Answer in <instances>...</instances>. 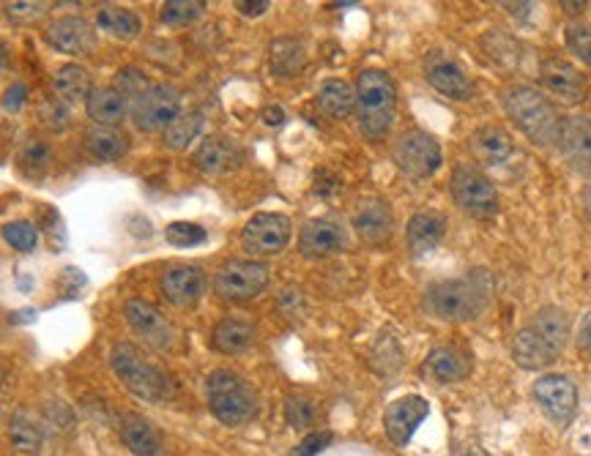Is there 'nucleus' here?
Wrapping results in <instances>:
<instances>
[{
    "label": "nucleus",
    "mask_w": 591,
    "mask_h": 456,
    "mask_svg": "<svg viewBox=\"0 0 591 456\" xmlns=\"http://www.w3.org/2000/svg\"><path fill=\"white\" fill-rule=\"evenodd\" d=\"M493 282L491 273L476 268L458 279H443L430 284L425 293L422 306L433 321L441 323H471L491 304Z\"/></svg>",
    "instance_id": "1"
},
{
    "label": "nucleus",
    "mask_w": 591,
    "mask_h": 456,
    "mask_svg": "<svg viewBox=\"0 0 591 456\" xmlns=\"http://www.w3.org/2000/svg\"><path fill=\"white\" fill-rule=\"evenodd\" d=\"M502 107L509 121H513L515 127L520 129V134L528 137L534 145H554L561 116L554 101H550L542 90L531 88V85H509V88L502 90Z\"/></svg>",
    "instance_id": "2"
},
{
    "label": "nucleus",
    "mask_w": 591,
    "mask_h": 456,
    "mask_svg": "<svg viewBox=\"0 0 591 456\" xmlns=\"http://www.w3.org/2000/svg\"><path fill=\"white\" fill-rule=\"evenodd\" d=\"M356 121L367 140L389 134L397 116V88L380 68H365L356 79Z\"/></svg>",
    "instance_id": "3"
},
{
    "label": "nucleus",
    "mask_w": 591,
    "mask_h": 456,
    "mask_svg": "<svg viewBox=\"0 0 591 456\" xmlns=\"http://www.w3.org/2000/svg\"><path fill=\"white\" fill-rule=\"evenodd\" d=\"M110 363L116 369L118 380L127 386L135 397L146 399V402H164L173 393V380L146 358V352L140 347H135L132 341H118L110 352Z\"/></svg>",
    "instance_id": "4"
},
{
    "label": "nucleus",
    "mask_w": 591,
    "mask_h": 456,
    "mask_svg": "<svg viewBox=\"0 0 591 456\" xmlns=\"http://www.w3.org/2000/svg\"><path fill=\"white\" fill-rule=\"evenodd\" d=\"M208 408L225 426H244L258 415V397L252 386L230 369H217L206 380Z\"/></svg>",
    "instance_id": "5"
},
{
    "label": "nucleus",
    "mask_w": 591,
    "mask_h": 456,
    "mask_svg": "<svg viewBox=\"0 0 591 456\" xmlns=\"http://www.w3.org/2000/svg\"><path fill=\"white\" fill-rule=\"evenodd\" d=\"M391 159H395V167L406 178L428 181L439 173L443 151L433 134L422 129H408L397 137L395 148H391Z\"/></svg>",
    "instance_id": "6"
},
{
    "label": "nucleus",
    "mask_w": 591,
    "mask_h": 456,
    "mask_svg": "<svg viewBox=\"0 0 591 456\" xmlns=\"http://www.w3.org/2000/svg\"><path fill=\"white\" fill-rule=\"evenodd\" d=\"M271 282L269 265L260 260H230L219 268L214 276V293L222 301L230 304H244V301L258 298L266 293Z\"/></svg>",
    "instance_id": "7"
},
{
    "label": "nucleus",
    "mask_w": 591,
    "mask_h": 456,
    "mask_svg": "<svg viewBox=\"0 0 591 456\" xmlns=\"http://www.w3.org/2000/svg\"><path fill=\"white\" fill-rule=\"evenodd\" d=\"M449 195L454 205L474 219H493L498 214V192L485 173L474 167H458L449 178Z\"/></svg>",
    "instance_id": "8"
},
{
    "label": "nucleus",
    "mask_w": 591,
    "mask_h": 456,
    "mask_svg": "<svg viewBox=\"0 0 591 456\" xmlns=\"http://www.w3.org/2000/svg\"><path fill=\"white\" fill-rule=\"evenodd\" d=\"M291 236L293 225L286 214L264 210V214H255L252 219L244 225L241 243L255 258H271V254L286 252L288 243H291Z\"/></svg>",
    "instance_id": "9"
},
{
    "label": "nucleus",
    "mask_w": 591,
    "mask_h": 456,
    "mask_svg": "<svg viewBox=\"0 0 591 456\" xmlns=\"http://www.w3.org/2000/svg\"><path fill=\"white\" fill-rule=\"evenodd\" d=\"M534 402L539 404L550 424L565 430L578 413V386L567 374H542L534 383Z\"/></svg>",
    "instance_id": "10"
},
{
    "label": "nucleus",
    "mask_w": 591,
    "mask_h": 456,
    "mask_svg": "<svg viewBox=\"0 0 591 456\" xmlns=\"http://www.w3.org/2000/svg\"><path fill=\"white\" fill-rule=\"evenodd\" d=\"M425 77L441 96L452 101H471L476 96V85L469 68L443 50H430L425 58Z\"/></svg>",
    "instance_id": "11"
},
{
    "label": "nucleus",
    "mask_w": 591,
    "mask_h": 456,
    "mask_svg": "<svg viewBox=\"0 0 591 456\" xmlns=\"http://www.w3.org/2000/svg\"><path fill=\"white\" fill-rule=\"evenodd\" d=\"M132 116L138 129L159 131L168 129L181 116V96L173 85H151L143 96L132 105Z\"/></svg>",
    "instance_id": "12"
},
{
    "label": "nucleus",
    "mask_w": 591,
    "mask_h": 456,
    "mask_svg": "<svg viewBox=\"0 0 591 456\" xmlns=\"http://www.w3.org/2000/svg\"><path fill=\"white\" fill-rule=\"evenodd\" d=\"M539 85L548 96L565 101V105H583L589 96V79L570 61L548 58L539 66Z\"/></svg>",
    "instance_id": "13"
},
{
    "label": "nucleus",
    "mask_w": 591,
    "mask_h": 456,
    "mask_svg": "<svg viewBox=\"0 0 591 456\" xmlns=\"http://www.w3.org/2000/svg\"><path fill=\"white\" fill-rule=\"evenodd\" d=\"M428 413H430L428 399L419 397V393H408V397L395 399L384 413V430L386 437L391 441V446L397 448L408 446L411 437L417 435L419 426L425 424Z\"/></svg>",
    "instance_id": "14"
},
{
    "label": "nucleus",
    "mask_w": 591,
    "mask_h": 456,
    "mask_svg": "<svg viewBox=\"0 0 591 456\" xmlns=\"http://www.w3.org/2000/svg\"><path fill=\"white\" fill-rule=\"evenodd\" d=\"M554 145L576 173L591 175V118L561 116Z\"/></svg>",
    "instance_id": "15"
},
{
    "label": "nucleus",
    "mask_w": 591,
    "mask_h": 456,
    "mask_svg": "<svg viewBox=\"0 0 591 456\" xmlns=\"http://www.w3.org/2000/svg\"><path fill=\"white\" fill-rule=\"evenodd\" d=\"M474 369V356H471L469 347L463 345H441L433 347L425 358V378L433 380V383L441 386H452V383H463L465 378Z\"/></svg>",
    "instance_id": "16"
},
{
    "label": "nucleus",
    "mask_w": 591,
    "mask_h": 456,
    "mask_svg": "<svg viewBox=\"0 0 591 456\" xmlns=\"http://www.w3.org/2000/svg\"><path fill=\"white\" fill-rule=\"evenodd\" d=\"M345 249H348V232L334 219H310L301 227L299 252L304 258H332V254L345 252Z\"/></svg>",
    "instance_id": "17"
},
{
    "label": "nucleus",
    "mask_w": 591,
    "mask_h": 456,
    "mask_svg": "<svg viewBox=\"0 0 591 456\" xmlns=\"http://www.w3.org/2000/svg\"><path fill=\"white\" fill-rule=\"evenodd\" d=\"M123 315H127V323L132 326V330L138 336H143L151 347L157 350H168L175 341V330L164 321L162 312L151 304V301L143 298H132L127 306H123Z\"/></svg>",
    "instance_id": "18"
},
{
    "label": "nucleus",
    "mask_w": 591,
    "mask_h": 456,
    "mask_svg": "<svg viewBox=\"0 0 591 456\" xmlns=\"http://www.w3.org/2000/svg\"><path fill=\"white\" fill-rule=\"evenodd\" d=\"M561 356L559 347L548 339V336L539 334L531 323H526L513 339V361L526 372H539V369H548L556 358Z\"/></svg>",
    "instance_id": "19"
},
{
    "label": "nucleus",
    "mask_w": 591,
    "mask_h": 456,
    "mask_svg": "<svg viewBox=\"0 0 591 456\" xmlns=\"http://www.w3.org/2000/svg\"><path fill=\"white\" fill-rule=\"evenodd\" d=\"M44 39L64 55H90L96 50V31L83 17H61L47 28Z\"/></svg>",
    "instance_id": "20"
},
{
    "label": "nucleus",
    "mask_w": 591,
    "mask_h": 456,
    "mask_svg": "<svg viewBox=\"0 0 591 456\" xmlns=\"http://www.w3.org/2000/svg\"><path fill=\"white\" fill-rule=\"evenodd\" d=\"M354 230L362 241L369 243V247H380L391 238V230H395V216H391V208L386 205V199L380 197H367L356 205L354 210Z\"/></svg>",
    "instance_id": "21"
},
{
    "label": "nucleus",
    "mask_w": 591,
    "mask_h": 456,
    "mask_svg": "<svg viewBox=\"0 0 591 456\" xmlns=\"http://www.w3.org/2000/svg\"><path fill=\"white\" fill-rule=\"evenodd\" d=\"M164 301L173 306H192L206 293V273L197 265H173L159 279Z\"/></svg>",
    "instance_id": "22"
},
{
    "label": "nucleus",
    "mask_w": 591,
    "mask_h": 456,
    "mask_svg": "<svg viewBox=\"0 0 591 456\" xmlns=\"http://www.w3.org/2000/svg\"><path fill=\"white\" fill-rule=\"evenodd\" d=\"M469 148L476 162H482L485 167H498V164L513 159L515 140L507 129L496 127V123H487V127L471 131Z\"/></svg>",
    "instance_id": "23"
},
{
    "label": "nucleus",
    "mask_w": 591,
    "mask_h": 456,
    "mask_svg": "<svg viewBox=\"0 0 591 456\" xmlns=\"http://www.w3.org/2000/svg\"><path fill=\"white\" fill-rule=\"evenodd\" d=\"M241 162L244 148L225 134L206 137V140L201 142V148L195 151V164L208 175L230 173V170L241 167Z\"/></svg>",
    "instance_id": "24"
},
{
    "label": "nucleus",
    "mask_w": 591,
    "mask_h": 456,
    "mask_svg": "<svg viewBox=\"0 0 591 456\" xmlns=\"http://www.w3.org/2000/svg\"><path fill=\"white\" fill-rule=\"evenodd\" d=\"M443 238H447V219H443L439 210H419V214H413L408 219L406 241L413 258L433 254L443 243Z\"/></svg>",
    "instance_id": "25"
},
{
    "label": "nucleus",
    "mask_w": 591,
    "mask_h": 456,
    "mask_svg": "<svg viewBox=\"0 0 591 456\" xmlns=\"http://www.w3.org/2000/svg\"><path fill=\"white\" fill-rule=\"evenodd\" d=\"M121 435H123V443H127V448L135 456L162 454V435H159L157 426H153L148 419H143V415H138V413L123 415Z\"/></svg>",
    "instance_id": "26"
},
{
    "label": "nucleus",
    "mask_w": 591,
    "mask_h": 456,
    "mask_svg": "<svg viewBox=\"0 0 591 456\" xmlns=\"http://www.w3.org/2000/svg\"><path fill=\"white\" fill-rule=\"evenodd\" d=\"M269 66L275 77H296L307 66V47L301 39L280 36L269 47Z\"/></svg>",
    "instance_id": "27"
},
{
    "label": "nucleus",
    "mask_w": 591,
    "mask_h": 456,
    "mask_svg": "<svg viewBox=\"0 0 591 456\" xmlns=\"http://www.w3.org/2000/svg\"><path fill=\"white\" fill-rule=\"evenodd\" d=\"M85 107H88V116L105 129L118 127L129 112V101L116 88H96L85 101Z\"/></svg>",
    "instance_id": "28"
},
{
    "label": "nucleus",
    "mask_w": 591,
    "mask_h": 456,
    "mask_svg": "<svg viewBox=\"0 0 591 456\" xmlns=\"http://www.w3.org/2000/svg\"><path fill=\"white\" fill-rule=\"evenodd\" d=\"M252 341H255V326L249 321H241V317H227V321L217 323L212 330V347L217 352H225V356L244 352Z\"/></svg>",
    "instance_id": "29"
},
{
    "label": "nucleus",
    "mask_w": 591,
    "mask_h": 456,
    "mask_svg": "<svg viewBox=\"0 0 591 456\" xmlns=\"http://www.w3.org/2000/svg\"><path fill=\"white\" fill-rule=\"evenodd\" d=\"M53 88L55 96L61 101H69V105H77V101H88V96L94 94V79H90L88 68L69 64L61 66L53 77Z\"/></svg>",
    "instance_id": "30"
},
{
    "label": "nucleus",
    "mask_w": 591,
    "mask_h": 456,
    "mask_svg": "<svg viewBox=\"0 0 591 456\" xmlns=\"http://www.w3.org/2000/svg\"><path fill=\"white\" fill-rule=\"evenodd\" d=\"M318 110L332 118H348L356 107V90L345 79H326L315 96Z\"/></svg>",
    "instance_id": "31"
},
{
    "label": "nucleus",
    "mask_w": 591,
    "mask_h": 456,
    "mask_svg": "<svg viewBox=\"0 0 591 456\" xmlns=\"http://www.w3.org/2000/svg\"><path fill=\"white\" fill-rule=\"evenodd\" d=\"M96 22H99L101 31L121 39V42H132V39H138L140 31H143L140 17L135 14L132 9H123V6H101L99 14H96Z\"/></svg>",
    "instance_id": "32"
},
{
    "label": "nucleus",
    "mask_w": 591,
    "mask_h": 456,
    "mask_svg": "<svg viewBox=\"0 0 591 456\" xmlns=\"http://www.w3.org/2000/svg\"><path fill=\"white\" fill-rule=\"evenodd\" d=\"M482 50L491 58V64H496L498 68H507V72H515L520 66L523 58V47L515 36L504 31H491L487 36H482Z\"/></svg>",
    "instance_id": "33"
},
{
    "label": "nucleus",
    "mask_w": 591,
    "mask_h": 456,
    "mask_svg": "<svg viewBox=\"0 0 591 456\" xmlns=\"http://www.w3.org/2000/svg\"><path fill=\"white\" fill-rule=\"evenodd\" d=\"M85 148H88L90 156L99 159V162H118V159L127 156L129 140L123 134H118L116 129L96 127L85 137Z\"/></svg>",
    "instance_id": "34"
},
{
    "label": "nucleus",
    "mask_w": 591,
    "mask_h": 456,
    "mask_svg": "<svg viewBox=\"0 0 591 456\" xmlns=\"http://www.w3.org/2000/svg\"><path fill=\"white\" fill-rule=\"evenodd\" d=\"M203 131V116L201 112H181L168 129H164V145L173 148V151H184L192 145V140H197Z\"/></svg>",
    "instance_id": "35"
},
{
    "label": "nucleus",
    "mask_w": 591,
    "mask_h": 456,
    "mask_svg": "<svg viewBox=\"0 0 591 456\" xmlns=\"http://www.w3.org/2000/svg\"><path fill=\"white\" fill-rule=\"evenodd\" d=\"M9 437H11V443H14L17 452H22V454H39V448H42V441H44L42 426H39L28 413H17L14 419H11Z\"/></svg>",
    "instance_id": "36"
},
{
    "label": "nucleus",
    "mask_w": 591,
    "mask_h": 456,
    "mask_svg": "<svg viewBox=\"0 0 591 456\" xmlns=\"http://www.w3.org/2000/svg\"><path fill=\"white\" fill-rule=\"evenodd\" d=\"M50 162H53V153H50L47 142L28 140L25 145L20 148V170L28 178H44V173L50 170Z\"/></svg>",
    "instance_id": "37"
},
{
    "label": "nucleus",
    "mask_w": 591,
    "mask_h": 456,
    "mask_svg": "<svg viewBox=\"0 0 591 456\" xmlns=\"http://www.w3.org/2000/svg\"><path fill=\"white\" fill-rule=\"evenodd\" d=\"M203 9H206V3H201V0H168L159 11V20L170 28H184L201 20Z\"/></svg>",
    "instance_id": "38"
},
{
    "label": "nucleus",
    "mask_w": 591,
    "mask_h": 456,
    "mask_svg": "<svg viewBox=\"0 0 591 456\" xmlns=\"http://www.w3.org/2000/svg\"><path fill=\"white\" fill-rule=\"evenodd\" d=\"M164 238H168L170 247L190 249L206 243L208 232L206 227L195 225V221H173V225H168V230H164Z\"/></svg>",
    "instance_id": "39"
},
{
    "label": "nucleus",
    "mask_w": 591,
    "mask_h": 456,
    "mask_svg": "<svg viewBox=\"0 0 591 456\" xmlns=\"http://www.w3.org/2000/svg\"><path fill=\"white\" fill-rule=\"evenodd\" d=\"M112 88L118 90V94L123 96V99L129 101V105H135V101L140 99V96L146 94L148 88H151V85H148V79H146V74L140 72V68H121V72L116 74V83H112Z\"/></svg>",
    "instance_id": "40"
},
{
    "label": "nucleus",
    "mask_w": 591,
    "mask_h": 456,
    "mask_svg": "<svg viewBox=\"0 0 591 456\" xmlns=\"http://www.w3.org/2000/svg\"><path fill=\"white\" fill-rule=\"evenodd\" d=\"M565 42L567 50H570L581 64L591 68V25H587V22H572V25H567Z\"/></svg>",
    "instance_id": "41"
},
{
    "label": "nucleus",
    "mask_w": 591,
    "mask_h": 456,
    "mask_svg": "<svg viewBox=\"0 0 591 456\" xmlns=\"http://www.w3.org/2000/svg\"><path fill=\"white\" fill-rule=\"evenodd\" d=\"M3 238L6 243H11V247L17 249V252H33L39 243V230L25 219L9 221V225L3 227Z\"/></svg>",
    "instance_id": "42"
},
{
    "label": "nucleus",
    "mask_w": 591,
    "mask_h": 456,
    "mask_svg": "<svg viewBox=\"0 0 591 456\" xmlns=\"http://www.w3.org/2000/svg\"><path fill=\"white\" fill-rule=\"evenodd\" d=\"M286 415L293 430H310V426L315 424V404L304 397H293L288 399Z\"/></svg>",
    "instance_id": "43"
},
{
    "label": "nucleus",
    "mask_w": 591,
    "mask_h": 456,
    "mask_svg": "<svg viewBox=\"0 0 591 456\" xmlns=\"http://www.w3.org/2000/svg\"><path fill=\"white\" fill-rule=\"evenodd\" d=\"M39 118H42L44 127L53 129V131L69 129V123H72L69 110H66V105L61 99H47V101H44L42 110H39Z\"/></svg>",
    "instance_id": "44"
},
{
    "label": "nucleus",
    "mask_w": 591,
    "mask_h": 456,
    "mask_svg": "<svg viewBox=\"0 0 591 456\" xmlns=\"http://www.w3.org/2000/svg\"><path fill=\"white\" fill-rule=\"evenodd\" d=\"M50 3L44 0H22V3H6V14L14 22H33L47 14Z\"/></svg>",
    "instance_id": "45"
},
{
    "label": "nucleus",
    "mask_w": 591,
    "mask_h": 456,
    "mask_svg": "<svg viewBox=\"0 0 591 456\" xmlns=\"http://www.w3.org/2000/svg\"><path fill=\"white\" fill-rule=\"evenodd\" d=\"M332 441H334L332 432H310V435L293 448V456H318L332 446Z\"/></svg>",
    "instance_id": "46"
},
{
    "label": "nucleus",
    "mask_w": 591,
    "mask_h": 456,
    "mask_svg": "<svg viewBox=\"0 0 591 456\" xmlns=\"http://www.w3.org/2000/svg\"><path fill=\"white\" fill-rule=\"evenodd\" d=\"M25 101H28V88L22 83L11 85V88L6 90V96H3V107L9 112L22 110V105H25Z\"/></svg>",
    "instance_id": "47"
},
{
    "label": "nucleus",
    "mask_w": 591,
    "mask_h": 456,
    "mask_svg": "<svg viewBox=\"0 0 591 456\" xmlns=\"http://www.w3.org/2000/svg\"><path fill=\"white\" fill-rule=\"evenodd\" d=\"M576 345L578 350L583 352V356L591 358V310L583 315L581 326H578V334H576Z\"/></svg>",
    "instance_id": "48"
},
{
    "label": "nucleus",
    "mask_w": 591,
    "mask_h": 456,
    "mask_svg": "<svg viewBox=\"0 0 591 456\" xmlns=\"http://www.w3.org/2000/svg\"><path fill=\"white\" fill-rule=\"evenodd\" d=\"M236 11L241 17H264L269 11V0H238Z\"/></svg>",
    "instance_id": "49"
},
{
    "label": "nucleus",
    "mask_w": 591,
    "mask_h": 456,
    "mask_svg": "<svg viewBox=\"0 0 591 456\" xmlns=\"http://www.w3.org/2000/svg\"><path fill=\"white\" fill-rule=\"evenodd\" d=\"M452 456H491L480 443L474 441H460L452 446Z\"/></svg>",
    "instance_id": "50"
},
{
    "label": "nucleus",
    "mask_w": 591,
    "mask_h": 456,
    "mask_svg": "<svg viewBox=\"0 0 591 456\" xmlns=\"http://www.w3.org/2000/svg\"><path fill=\"white\" fill-rule=\"evenodd\" d=\"M260 116H264L266 127H282V123H286V110H282V107H277V105L266 107V110L260 112Z\"/></svg>",
    "instance_id": "51"
},
{
    "label": "nucleus",
    "mask_w": 591,
    "mask_h": 456,
    "mask_svg": "<svg viewBox=\"0 0 591 456\" xmlns=\"http://www.w3.org/2000/svg\"><path fill=\"white\" fill-rule=\"evenodd\" d=\"M581 210H583V219H587V225L591 227V184L583 186V192H581Z\"/></svg>",
    "instance_id": "52"
},
{
    "label": "nucleus",
    "mask_w": 591,
    "mask_h": 456,
    "mask_svg": "<svg viewBox=\"0 0 591 456\" xmlns=\"http://www.w3.org/2000/svg\"><path fill=\"white\" fill-rule=\"evenodd\" d=\"M561 9H565L567 14H581V11L587 9V3H561Z\"/></svg>",
    "instance_id": "53"
},
{
    "label": "nucleus",
    "mask_w": 591,
    "mask_h": 456,
    "mask_svg": "<svg viewBox=\"0 0 591 456\" xmlns=\"http://www.w3.org/2000/svg\"><path fill=\"white\" fill-rule=\"evenodd\" d=\"M6 68H9V53H6L3 42H0V74H3Z\"/></svg>",
    "instance_id": "54"
},
{
    "label": "nucleus",
    "mask_w": 591,
    "mask_h": 456,
    "mask_svg": "<svg viewBox=\"0 0 591 456\" xmlns=\"http://www.w3.org/2000/svg\"><path fill=\"white\" fill-rule=\"evenodd\" d=\"M0 380H3V372H0Z\"/></svg>",
    "instance_id": "55"
}]
</instances>
